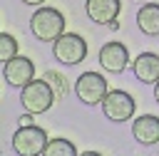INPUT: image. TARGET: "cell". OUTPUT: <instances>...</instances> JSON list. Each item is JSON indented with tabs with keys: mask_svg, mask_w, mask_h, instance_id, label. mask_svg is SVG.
I'll list each match as a JSON object with an SVG mask.
<instances>
[{
	"mask_svg": "<svg viewBox=\"0 0 159 156\" xmlns=\"http://www.w3.org/2000/svg\"><path fill=\"white\" fill-rule=\"evenodd\" d=\"M30 27L40 42H55L60 35H65V17L55 7H40L32 12Z\"/></svg>",
	"mask_w": 159,
	"mask_h": 156,
	"instance_id": "1",
	"label": "cell"
},
{
	"mask_svg": "<svg viewBox=\"0 0 159 156\" xmlns=\"http://www.w3.org/2000/svg\"><path fill=\"white\" fill-rule=\"evenodd\" d=\"M47 141H50V139H47L45 129L35 126V124L20 126V129L12 134V149H15L17 156H42Z\"/></svg>",
	"mask_w": 159,
	"mask_h": 156,
	"instance_id": "2",
	"label": "cell"
},
{
	"mask_svg": "<svg viewBox=\"0 0 159 156\" xmlns=\"http://www.w3.org/2000/svg\"><path fill=\"white\" fill-rule=\"evenodd\" d=\"M20 102H22V106H25L27 114H42V111H47L52 106L55 92H52V87L45 79H32L30 84L22 87Z\"/></svg>",
	"mask_w": 159,
	"mask_h": 156,
	"instance_id": "3",
	"label": "cell"
},
{
	"mask_svg": "<svg viewBox=\"0 0 159 156\" xmlns=\"http://www.w3.org/2000/svg\"><path fill=\"white\" fill-rule=\"evenodd\" d=\"M52 54L62 64H77L87 57V42L75 32H65L52 42Z\"/></svg>",
	"mask_w": 159,
	"mask_h": 156,
	"instance_id": "4",
	"label": "cell"
},
{
	"mask_svg": "<svg viewBox=\"0 0 159 156\" xmlns=\"http://www.w3.org/2000/svg\"><path fill=\"white\" fill-rule=\"evenodd\" d=\"M75 94L80 102L84 104H102V99L107 97V79L99 72H82L75 82Z\"/></svg>",
	"mask_w": 159,
	"mask_h": 156,
	"instance_id": "5",
	"label": "cell"
},
{
	"mask_svg": "<svg viewBox=\"0 0 159 156\" xmlns=\"http://www.w3.org/2000/svg\"><path fill=\"white\" fill-rule=\"evenodd\" d=\"M102 111L112 121H127L134 116V99H132V94H127L122 89H112L102 99Z\"/></svg>",
	"mask_w": 159,
	"mask_h": 156,
	"instance_id": "6",
	"label": "cell"
},
{
	"mask_svg": "<svg viewBox=\"0 0 159 156\" xmlns=\"http://www.w3.org/2000/svg\"><path fill=\"white\" fill-rule=\"evenodd\" d=\"M2 77L7 79V84H12V87H25V84H30L32 79H35V64H32V59H27V57H12L10 62H5V69H2Z\"/></svg>",
	"mask_w": 159,
	"mask_h": 156,
	"instance_id": "7",
	"label": "cell"
},
{
	"mask_svg": "<svg viewBox=\"0 0 159 156\" xmlns=\"http://www.w3.org/2000/svg\"><path fill=\"white\" fill-rule=\"evenodd\" d=\"M84 10H87V17L97 25H112L122 10V2L119 0H87L84 2Z\"/></svg>",
	"mask_w": 159,
	"mask_h": 156,
	"instance_id": "8",
	"label": "cell"
},
{
	"mask_svg": "<svg viewBox=\"0 0 159 156\" xmlns=\"http://www.w3.org/2000/svg\"><path fill=\"white\" fill-rule=\"evenodd\" d=\"M127 62H129V52H127V47L122 42H107V45H102V50H99V64L107 72L117 74V72H122L127 67Z\"/></svg>",
	"mask_w": 159,
	"mask_h": 156,
	"instance_id": "9",
	"label": "cell"
},
{
	"mask_svg": "<svg viewBox=\"0 0 159 156\" xmlns=\"http://www.w3.org/2000/svg\"><path fill=\"white\" fill-rule=\"evenodd\" d=\"M134 77L144 84H157L159 82V54L154 52H142L137 54V59L132 62Z\"/></svg>",
	"mask_w": 159,
	"mask_h": 156,
	"instance_id": "10",
	"label": "cell"
},
{
	"mask_svg": "<svg viewBox=\"0 0 159 156\" xmlns=\"http://www.w3.org/2000/svg\"><path fill=\"white\" fill-rule=\"evenodd\" d=\"M132 134L139 144L149 146V144H157L159 141V116L154 114H142L134 119L132 124Z\"/></svg>",
	"mask_w": 159,
	"mask_h": 156,
	"instance_id": "11",
	"label": "cell"
},
{
	"mask_svg": "<svg viewBox=\"0 0 159 156\" xmlns=\"http://www.w3.org/2000/svg\"><path fill=\"white\" fill-rule=\"evenodd\" d=\"M137 25L144 35L159 37V2H147L137 12Z\"/></svg>",
	"mask_w": 159,
	"mask_h": 156,
	"instance_id": "12",
	"label": "cell"
},
{
	"mask_svg": "<svg viewBox=\"0 0 159 156\" xmlns=\"http://www.w3.org/2000/svg\"><path fill=\"white\" fill-rule=\"evenodd\" d=\"M42 156H77V149L67 139H50L45 151H42Z\"/></svg>",
	"mask_w": 159,
	"mask_h": 156,
	"instance_id": "13",
	"label": "cell"
},
{
	"mask_svg": "<svg viewBox=\"0 0 159 156\" xmlns=\"http://www.w3.org/2000/svg\"><path fill=\"white\" fill-rule=\"evenodd\" d=\"M12 57H17V40L7 32H0V62H10Z\"/></svg>",
	"mask_w": 159,
	"mask_h": 156,
	"instance_id": "14",
	"label": "cell"
},
{
	"mask_svg": "<svg viewBox=\"0 0 159 156\" xmlns=\"http://www.w3.org/2000/svg\"><path fill=\"white\" fill-rule=\"evenodd\" d=\"M22 2H25V5H42L45 0H22Z\"/></svg>",
	"mask_w": 159,
	"mask_h": 156,
	"instance_id": "15",
	"label": "cell"
},
{
	"mask_svg": "<svg viewBox=\"0 0 159 156\" xmlns=\"http://www.w3.org/2000/svg\"><path fill=\"white\" fill-rule=\"evenodd\" d=\"M154 99H157V104H159V82L154 84Z\"/></svg>",
	"mask_w": 159,
	"mask_h": 156,
	"instance_id": "16",
	"label": "cell"
},
{
	"mask_svg": "<svg viewBox=\"0 0 159 156\" xmlns=\"http://www.w3.org/2000/svg\"><path fill=\"white\" fill-rule=\"evenodd\" d=\"M80 156H102V154H97V151H84V154H80Z\"/></svg>",
	"mask_w": 159,
	"mask_h": 156,
	"instance_id": "17",
	"label": "cell"
}]
</instances>
